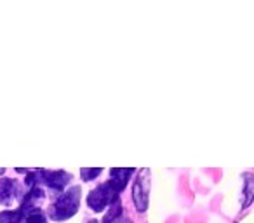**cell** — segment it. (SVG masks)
<instances>
[{
	"label": "cell",
	"instance_id": "52a82bcc",
	"mask_svg": "<svg viewBox=\"0 0 254 223\" xmlns=\"http://www.w3.org/2000/svg\"><path fill=\"white\" fill-rule=\"evenodd\" d=\"M120 213H122V204H120V199H115L110 204V209L105 215V218H103V223H113L120 216Z\"/></svg>",
	"mask_w": 254,
	"mask_h": 223
},
{
	"label": "cell",
	"instance_id": "7a4b0ae2",
	"mask_svg": "<svg viewBox=\"0 0 254 223\" xmlns=\"http://www.w3.org/2000/svg\"><path fill=\"white\" fill-rule=\"evenodd\" d=\"M78 202H80V188L71 187L68 192L61 194L58 197V201L51 208V218L53 220H66L70 216H73L78 209Z\"/></svg>",
	"mask_w": 254,
	"mask_h": 223
},
{
	"label": "cell",
	"instance_id": "8fae6325",
	"mask_svg": "<svg viewBox=\"0 0 254 223\" xmlns=\"http://www.w3.org/2000/svg\"><path fill=\"white\" fill-rule=\"evenodd\" d=\"M126 223H129V222H126Z\"/></svg>",
	"mask_w": 254,
	"mask_h": 223
},
{
	"label": "cell",
	"instance_id": "5b68a950",
	"mask_svg": "<svg viewBox=\"0 0 254 223\" xmlns=\"http://www.w3.org/2000/svg\"><path fill=\"white\" fill-rule=\"evenodd\" d=\"M18 194L19 188L14 180H9V178H2L0 180V204L11 206Z\"/></svg>",
	"mask_w": 254,
	"mask_h": 223
},
{
	"label": "cell",
	"instance_id": "277c9868",
	"mask_svg": "<svg viewBox=\"0 0 254 223\" xmlns=\"http://www.w3.org/2000/svg\"><path fill=\"white\" fill-rule=\"evenodd\" d=\"M39 178H42V181L46 185H49L54 190H63L66 187V183L71 180V176L64 171H37Z\"/></svg>",
	"mask_w": 254,
	"mask_h": 223
},
{
	"label": "cell",
	"instance_id": "9c48e42d",
	"mask_svg": "<svg viewBox=\"0 0 254 223\" xmlns=\"http://www.w3.org/2000/svg\"><path fill=\"white\" fill-rule=\"evenodd\" d=\"M23 215L21 211H4L0 213V223H21Z\"/></svg>",
	"mask_w": 254,
	"mask_h": 223
},
{
	"label": "cell",
	"instance_id": "3957f363",
	"mask_svg": "<svg viewBox=\"0 0 254 223\" xmlns=\"http://www.w3.org/2000/svg\"><path fill=\"white\" fill-rule=\"evenodd\" d=\"M148 192H150V171L141 169L132 185V201L138 211H146L148 208Z\"/></svg>",
	"mask_w": 254,
	"mask_h": 223
},
{
	"label": "cell",
	"instance_id": "6da1fadb",
	"mask_svg": "<svg viewBox=\"0 0 254 223\" xmlns=\"http://www.w3.org/2000/svg\"><path fill=\"white\" fill-rule=\"evenodd\" d=\"M134 173L132 167H113L110 171L112 178L108 181H105L103 185L96 187L94 190L89 194L87 204L92 211H103L108 204H112L115 199H119V194L126 188L127 181L131 178V174Z\"/></svg>",
	"mask_w": 254,
	"mask_h": 223
},
{
	"label": "cell",
	"instance_id": "8992f818",
	"mask_svg": "<svg viewBox=\"0 0 254 223\" xmlns=\"http://www.w3.org/2000/svg\"><path fill=\"white\" fill-rule=\"evenodd\" d=\"M244 178H246V183H244V195H246L244 208H247L254 199V176L253 174H244Z\"/></svg>",
	"mask_w": 254,
	"mask_h": 223
},
{
	"label": "cell",
	"instance_id": "ba28073f",
	"mask_svg": "<svg viewBox=\"0 0 254 223\" xmlns=\"http://www.w3.org/2000/svg\"><path fill=\"white\" fill-rule=\"evenodd\" d=\"M19 211H21V209H19ZM21 215H23V218H25V223H46V216L37 208L28 209V211H21Z\"/></svg>",
	"mask_w": 254,
	"mask_h": 223
},
{
	"label": "cell",
	"instance_id": "30bf717a",
	"mask_svg": "<svg viewBox=\"0 0 254 223\" xmlns=\"http://www.w3.org/2000/svg\"><path fill=\"white\" fill-rule=\"evenodd\" d=\"M99 173H101V167H92V169H87V167H84V169L80 171L82 180H85V181L94 180V178L98 176Z\"/></svg>",
	"mask_w": 254,
	"mask_h": 223
}]
</instances>
